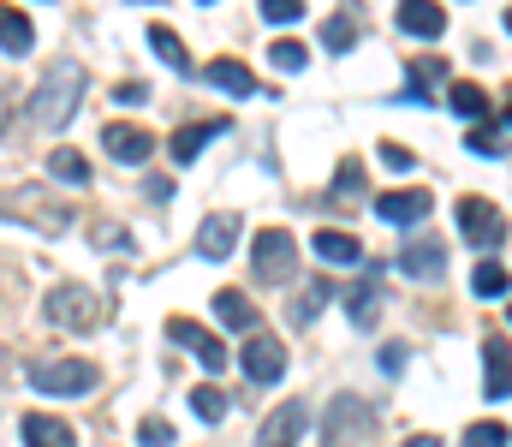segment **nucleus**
Here are the masks:
<instances>
[{"label":"nucleus","instance_id":"nucleus-13","mask_svg":"<svg viewBox=\"0 0 512 447\" xmlns=\"http://www.w3.org/2000/svg\"><path fill=\"white\" fill-rule=\"evenodd\" d=\"M102 149H108L114 161L137 167V161H149V155H155V138H149L143 126H126V120H114V126L102 132Z\"/></svg>","mask_w":512,"mask_h":447},{"label":"nucleus","instance_id":"nucleus-14","mask_svg":"<svg viewBox=\"0 0 512 447\" xmlns=\"http://www.w3.org/2000/svg\"><path fill=\"white\" fill-rule=\"evenodd\" d=\"M399 269H405L411 281H441V275H447V251H441V239H411V245L399 251Z\"/></svg>","mask_w":512,"mask_h":447},{"label":"nucleus","instance_id":"nucleus-31","mask_svg":"<svg viewBox=\"0 0 512 447\" xmlns=\"http://www.w3.org/2000/svg\"><path fill=\"white\" fill-rule=\"evenodd\" d=\"M352 42H358V24H352L346 12H334V18L322 24V48H328V54H346Z\"/></svg>","mask_w":512,"mask_h":447},{"label":"nucleus","instance_id":"nucleus-35","mask_svg":"<svg viewBox=\"0 0 512 447\" xmlns=\"http://www.w3.org/2000/svg\"><path fill=\"white\" fill-rule=\"evenodd\" d=\"M512 436H507V424H471L465 430V447H507Z\"/></svg>","mask_w":512,"mask_h":447},{"label":"nucleus","instance_id":"nucleus-28","mask_svg":"<svg viewBox=\"0 0 512 447\" xmlns=\"http://www.w3.org/2000/svg\"><path fill=\"white\" fill-rule=\"evenodd\" d=\"M30 42H36L30 18H24L18 6H6V60H24V54H30Z\"/></svg>","mask_w":512,"mask_h":447},{"label":"nucleus","instance_id":"nucleus-34","mask_svg":"<svg viewBox=\"0 0 512 447\" xmlns=\"http://www.w3.org/2000/svg\"><path fill=\"white\" fill-rule=\"evenodd\" d=\"M304 60H310L304 42H274L268 48V66H280V72H304Z\"/></svg>","mask_w":512,"mask_h":447},{"label":"nucleus","instance_id":"nucleus-5","mask_svg":"<svg viewBox=\"0 0 512 447\" xmlns=\"http://www.w3.org/2000/svg\"><path fill=\"white\" fill-rule=\"evenodd\" d=\"M102 304H96V293L90 287H54L48 293V322L54 328H78V334H90V328H102Z\"/></svg>","mask_w":512,"mask_h":447},{"label":"nucleus","instance_id":"nucleus-27","mask_svg":"<svg viewBox=\"0 0 512 447\" xmlns=\"http://www.w3.org/2000/svg\"><path fill=\"white\" fill-rule=\"evenodd\" d=\"M48 173H54L60 185H90V161H84L78 149H54V155H48Z\"/></svg>","mask_w":512,"mask_h":447},{"label":"nucleus","instance_id":"nucleus-42","mask_svg":"<svg viewBox=\"0 0 512 447\" xmlns=\"http://www.w3.org/2000/svg\"><path fill=\"white\" fill-rule=\"evenodd\" d=\"M405 447H441V442H435V436H411Z\"/></svg>","mask_w":512,"mask_h":447},{"label":"nucleus","instance_id":"nucleus-10","mask_svg":"<svg viewBox=\"0 0 512 447\" xmlns=\"http://www.w3.org/2000/svg\"><path fill=\"white\" fill-rule=\"evenodd\" d=\"M239 364H245V376H251L256 388H268V382L286 376V346H280L274 334H251L245 352H239Z\"/></svg>","mask_w":512,"mask_h":447},{"label":"nucleus","instance_id":"nucleus-9","mask_svg":"<svg viewBox=\"0 0 512 447\" xmlns=\"http://www.w3.org/2000/svg\"><path fill=\"white\" fill-rule=\"evenodd\" d=\"M304 424H310V406H304V400H280V406L262 418L256 447H298L304 442Z\"/></svg>","mask_w":512,"mask_h":447},{"label":"nucleus","instance_id":"nucleus-32","mask_svg":"<svg viewBox=\"0 0 512 447\" xmlns=\"http://www.w3.org/2000/svg\"><path fill=\"white\" fill-rule=\"evenodd\" d=\"M465 149H477V155H507V132H501V126H471V132H465Z\"/></svg>","mask_w":512,"mask_h":447},{"label":"nucleus","instance_id":"nucleus-22","mask_svg":"<svg viewBox=\"0 0 512 447\" xmlns=\"http://www.w3.org/2000/svg\"><path fill=\"white\" fill-rule=\"evenodd\" d=\"M215 316H221L227 328H239V334H256V310L239 287H221V293H215Z\"/></svg>","mask_w":512,"mask_h":447},{"label":"nucleus","instance_id":"nucleus-41","mask_svg":"<svg viewBox=\"0 0 512 447\" xmlns=\"http://www.w3.org/2000/svg\"><path fill=\"white\" fill-rule=\"evenodd\" d=\"M399 364H405V346H382V370H387V376H393Z\"/></svg>","mask_w":512,"mask_h":447},{"label":"nucleus","instance_id":"nucleus-3","mask_svg":"<svg viewBox=\"0 0 512 447\" xmlns=\"http://www.w3.org/2000/svg\"><path fill=\"white\" fill-rule=\"evenodd\" d=\"M251 275L262 287H286L292 275H298V245H292V233L286 227H262L251 245Z\"/></svg>","mask_w":512,"mask_h":447},{"label":"nucleus","instance_id":"nucleus-23","mask_svg":"<svg viewBox=\"0 0 512 447\" xmlns=\"http://www.w3.org/2000/svg\"><path fill=\"white\" fill-rule=\"evenodd\" d=\"M316 257L346 269V263H358V257H364V245H358L352 233H340V227H322V233H316Z\"/></svg>","mask_w":512,"mask_h":447},{"label":"nucleus","instance_id":"nucleus-33","mask_svg":"<svg viewBox=\"0 0 512 447\" xmlns=\"http://www.w3.org/2000/svg\"><path fill=\"white\" fill-rule=\"evenodd\" d=\"M322 298H328V287H322V281H316L310 293H298V298H292V322H298V328H310V322L322 316Z\"/></svg>","mask_w":512,"mask_h":447},{"label":"nucleus","instance_id":"nucleus-7","mask_svg":"<svg viewBox=\"0 0 512 447\" xmlns=\"http://www.w3.org/2000/svg\"><path fill=\"white\" fill-rule=\"evenodd\" d=\"M6 215H12V221H30L36 233H66V227H72V215H60V209H54V197H48V191H36V185L12 191V197H6Z\"/></svg>","mask_w":512,"mask_h":447},{"label":"nucleus","instance_id":"nucleus-16","mask_svg":"<svg viewBox=\"0 0 512 447\" xmlns=\"http://www.w3.org/2000/svg\"><path fill=\"white\" fill-rule=\"evenodd\" d=\"M429 209H435V203H429V191H387L382 203H376V215H382L387 227H417Z\"/></svg>","mask_w":512,"mask_h":447},{"label":"nucleus","instance_id":"nucleus-29","mask_svg":"<svg viewBox=\"0 0 512 447\" xmlns=\"http://www.w3.org/2000/svg\"><path fill=\"white\" fill-rule=\"evenodd\" d=\"M447 108L465 114V120H483V114H489V96H483V84H453V90H447Z\"/></svg>","mask_w":512,"mask_h":447},{"label":"nucleus","instance_id":"nucleus-30","mask_svg":"<svg viewBox=\"0 0 512 447\" xmlns=\"http://www.w3.org/2000/svg\"><path fill=\"white\" fill-rule=\"evenodd\" d=\"M191 412H197L203 424H221V418H227V394H221L215 382H203V388H191Z\"/></svg>","mask_w":512,"mask_h":447},{"label":"nucleus","instance_id":"nucleus-46","mask_svg":"<svg viewBox=\"0 0 512 447\" xmlns=\"http://www.w3.org/2000/svg\"><path fill=\"white\" fill-rule=\"evenodd\" d=\"M507 120H512V114H507Z\"/></svg>","mask_w":512,"mask_h":447},{"label":"nucleus","instance_id":"nucleus-26","mask_svg":"<svg viewBox=\"0 0 512 447\" xmlns=\"http://www.w3.org/2000/svg\"><path fill=\"white\" fill-rule=\"evenodd\" d=\"M149 48H155V54H161L173 72H191V54H185V42H179L167 24H149Z\"/></svg>","mask_w":512,"mask_h":447},{"label":"nucleus","instance_id":"nucleus-37","mask_svg":"<svg viewBox=\"0 0 512 447\" xmlns=\"http://www.w3.org/2000/svg\"><path fill=\"white\" fill-rule=\"evenodd\" d=\"M256 6H262L268 24H292V18H304V0H256Z\"/></svg>","mask_w":512,"mask_h":447},{"label":"nucleus","instance_id":"nucleus-25","mask_svg":"<svg viewBox=\"0 0 512 447\" xmlns=\"http://www.w3.org/2000/svg\"><path fill=\"white\" fill-rule=\"evenodd\" d=\"M370 185H364V161H340L334 185H328V203H358Z\"/></svg>","mask_w":512,"mask_h":447},{"label":"nucleus","instance_id":"nucleus-24","mask_svg":"<svg viewBox=\"0 0 512 447\" xmlns=\"http://www.w3.org/2000/svg\"><path fill=\"white\" fill-rule=\"evenodd\" d=\"M471 293H477V298H507V293H512V275H507V263H495V257H483V263H477V275H471Z\"/></svg>","mask_w":512,"mask_h":447},{"label":"nucleus","instance_id":"nucleus-19","mask_svg":"<svg viewBox=\"0 0 512 447\" xmlns=\"http://www.w3.org/2000/svg\"><path fill=\"white\" fill-rule=\"evenodd\" d=\"M346 316H352V328H376L382 322V281H376V269L346 293Z\"/></svg>","mask_w":512,"mask_h":447},{"label":"nucleus","instance_id":"nucleus-39","mask_svg":"<svg viewBox=\"0 0 512 447\" xmlns=\"http://www.w3.org/2000/svg\"><path fill=\"white\" fill-rule=\"evenodd\" d=\"M96 245H102V251H131V233L114 227V221H102V227H96Z\"/></svg>","mask_w":512,"mask_h":447},{"label":"nucleus","instance_id":"nucleus-20","mask_svg":"<svg viewBox=\"0 0 512 447\" xmlns=\"http://www.w3.org/2000/svg\"><path fill=\"white\" fill-rule=\"evenodd\" d=\"M203 72H209V84H215V90H227V96H256V72L245 66V60H233V54L209 60Z\"/></svg>","mask_w":512,"mask_h":447},{"label":"nucleus","instance_id":"nucleus-2","mask_svg":"<svg viewBox=\"0 0 512 447\" xmlns=\"http://www.w3.org/2000/svg\"><path fill=\"white\" fill-rule=\"evenodd\" d=\"M102 382V370L90 364V358H72V352H54V358H36L30 364V388L36 394H90Z\"/></svg>","mask_w":512,"mask_h":447},{"label":"nucleus","instance_id":"nucleus-8","mask_svg":"<svg viewBox=\"0 0 512 447\" xmlns=\"http://www.w3.org/2000/svg\"><path fill=\"white\" fill-rule=\"evenodd\" d=\"M459 233H465L477 251H495V245L507 239V221H501V209H495L489 197H465V203H459Z\"/></svg>","mask_w":512,"mask_h":447},{"label":"nucleus","instance_id":"nucleus-43","mask_svg":"<svg viewBox=\"0 0 512 447\" xmlns=\"http://www.w3.org/2000/svg\"><path fill=\"white\" fill-rule=\"evenodd\" d=\"M507 30H512V12H507Z\"/></svg>","mask_w":512,"mask_h":447},{"label":"nucleus","instance_id":"nucleus-21","mask_svg":"<svg viewBox=\"0 0 512 447\" xmlns=\"http://www.w3.org/2000/svg\"><path fill=\"white\" fill-rule=\"evenodd\" d=\"M221 132H227V120H221V114H215V120H191V126H179V132H173V161H197L203 144H209V138H221Z\"/></svg>","mask_w":512,"mask_h":447},{"label":"nucleus","instance_id":"nucleus-45","mask_svg":"<svg viewBox=\"0 0 512 447\" xmlns=\"http://www.w3.org/2000/svg\"><path fill=\"white\" fill-rule=\"evenodd\" d=\"M507 316H512V310H507Z\"/></svg>","mask_w":512,"mask_h":447},{"label":"nucleus","instance_id":"nucleus-44","mask_svg":"<svg viewBox=\"0 0 512 447\" xmlns=\"http://www.w3.org/2000/svg\"><path fill=\"white\" fill-rule=\"evenodd\" d=\"M203 6H209V0H203Z\"/></svg>","mask_w":512,"mask_h":447},{"label":"nucleus","instance_id":"nucleus-1","mask_svg":"<svg viewBox=\"0 0 512 447\" xmlns=\"http://www.w3.org/2000/svg\"><path fill=\"white\" fill-rule=\"evenodd\" d=\"M78 96H84V66H72V60H60V66H48V72H42V84H36V96H30V120H36L42 132H60V126L72 120V108H78Z\"/></svg>","mask_w":512,"mask_h":447},{"label":"nucleus","instance_id":"nucleus-40","mask_svg":"<svg viewBox=\"0 0 512 447\" xmlns=\"http://www.w3.org/2000/svg\"><path fill=\"white\" fill-rule=\"evenodd\" d=\"M120 102H131V108H137V102H149V84H137V78L120 84Z\"/></svg>","mask_w":512,"mask_h":447},{"label":"nucleus","instance_id":"nucleus-17","mask_svg":"<svg viewBox=\"0 0 512 447\" xmlns=\"http://www.w3.org/2000/svg\"><path fill=\"white\" fill-rule=\"evenodd\" d=\"M393 18H399V30H405V36H423V42H435V36L447 30V18H441V6H435V0H399V12H393Z\"/></svg>","mask_w":512,"mask_h":447},{"label":"nucleus","instance_id":"nucleus-12","mask_svg":"<svg viewBox=\"0 0 512 447\" xmlns=\"http://www.w3.org/2000/svg\"><path fill=\"white\" fill-rule=\"evenodd\" d=\"M233 239H239V215H233V209H215V215H203V227H197V257L221 263V257H233Z\"/></svg>","mask_w":512,"mask_h":447},{"label":"nucleus","instance_id":"nucleus-4","mask_svg":"<svg viewBox=\"0 0 512 447\" xmlns=\"http://www.w3.org/2000/svg\"><path fill=\"white\" fill-rule=\"evenodd\" d=\"M376 430V412L358 400V394H334L328 400V418H322V447H358Z\"/></svg>","mask_w":512,"mask_h":447},{"label":"nucleus","instance_id":"nucleus-18","mask_svg":"<svg viewBox=\"0 0 512 447\" xmlns=\"http://www.w3.org/2000/svg\"><path fill=\"white\" fill-rule=\"evenodd\" d=\"M447 78V60L423 54V60H405V102H435V84Z\"/></svg>","mask_w":512,"mask_h":447},{"label":"nucleus","instance_id":"nucleus-11","mask_svg":"<svg viewBox=\"0 0 512 447\" xmlns=\"http://www.w3.org/2000/svg\"><path fill=\"white\" fill-rule=\"evenodd\" d=\"M483 400H512V346L501 334L483 340Z\"/></svg>","mask_w":512,"mask_h":447},{"label":"nucleus","instance_id":"nucleus-36","mask_svg":"<svg viewBox=\"0 0 512 447\" xmlns=\"http://www.w3.org/2000/svg\"><path fill=\"white\" fill-rule=\"evenodd\" d=\"M137 442L143 447H173V424H167V418H143V424H137Z\"/></svg>","mask_w":512,"mask_h":447},{"label":"nucleus","instance_id":"nucleus-38","mask_svg":"<svg viewBox=\"0 0 512 447\" xmlns=\"http://www.w3.org/2000/svg\"><path fill=\"white\" fill-rule=\"evenodd\" d=\"M376 155H382V167H393V173H411V167H417V155H411L405 144H393V138H387Z\"/></svg>","mask_w":512,"mask_h":447},{"label":"nucleus","instance_id":"nucleus-6","mask_svg":"<svg viewBox=\"0 0 512 447\" xmlns=\"http://www.w3.org/2000/svg\"><path fill=\"white\" fill-rule=\"evenodd\" d=\"M167 340L191 346V358H197L203 370H215V376H221V370H227V358H233V352H227V340H221V334H209V328H203V322H191V316H173V322H167Z\"/></svg>","mask_w":512,"mask_h":447},{"label":"nucleus","instance_id":"nucleus-15","mask_svg":"<svg viewBox=\"0 0 512 447\" xmlns=\"http://www.w3.org/2000/svg\"><path fill=\"white\" fill-rule=\"evenodd\" d=\"M18 442L24 447H78V436H72V424H60L48 412H24L18 418Z\"/></svg>","mask_w":512,"mask_h":447}]
</instances>
